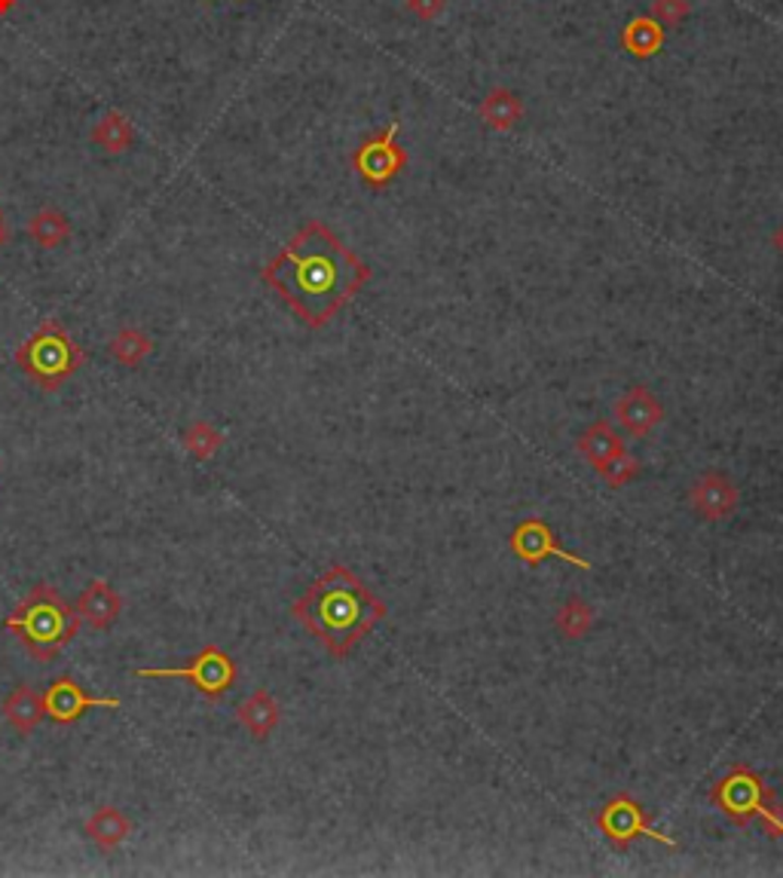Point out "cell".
<instances>
[{"mask_svg": "<svg viewBox=\"0 0 783 878\" xmlns=\"http://www.w3.org/2000/svg\"><path fill=\"white\" fill-rule=\"evenodd\" d=\"M263 282L307 328H324L370 282V266L322 221H309L263 266Z\"/></svg>", "mask_w": 783, "mask_h": 878, "instance_id": "obj_1", "label": "cell"}, {"mask_svg": "<svg viewBox=\"0 0 783 878\" xmlns=\"http://www.w3.org/2000/svg\"><path fill=\"white\" fill-rule=\"evenodd\" d=\"M292 616L334 658H346L385 618V603L349 567L334 563L292 603Z\"/></svg>", "mask_w": 783, "mask_h": 878, "instance_id": "obj_2", "label": "cell"}, {"mask_svg": "<svg viewBox=\"0 0 783 878\" xmlns=\"http://www.w3.org/2000/svg\"><path fill=\"white\" fill-rule=\"evenodd\" d=\"M3 628L16 633L19 643L32 652L34 662H52L80 633V616L56 588L40 582L3 618Z\"/></svg>", "mask_w": 783, "mask_h": 878, "instance_id": "obj_3", "label": "cell"}, {"mask_svg": "<svg viewBox=\"0 0 783 878\" xmlns=\"http://www.w3.org/2000/svg\"><path fill=\"white\" fill-rule=\"evenodd\" d=\"M713 808L722 811L732 823L747 827L752 820L762 823V832L771 839H783V808L774 799V790L762 781L759 771L737 762L710 790Z\"/></svg>", "mask_w": 783, "mask_h": 878, "instance_id": "obj_4", "label": "cell"}, {"mask_svg": "<svg viewBox=\"0 0 783 878\" xmlns=\"http://www.w3.org/2000/svg\"><path fill=\"white\" fill-rule=\"evenodd\" d=\"M83 361H86V353L64 331V324L56 319L37 324V331L16 349V365L44 392L62 389L83 368Z\"/></svg>", "mask_w": 783, "mask_h": 878, "instance_id": "obj_5", "label": "cell"}, {"mask_svg": "<svg viewBox=\"0 0 783 878\" xmlns=\"http://www.w3.org/2000/svg\"><path fill=\"white\" fill-rule=\"evenodd\" d=\"M236 662H233L230 652H224L221 646H205L190 658L185 667H139L135 677H151V679H187L200 695H205L209 701H217L230 692L233 683H236Z\"/></svg>", "mask_w": 783, "mask_h": 878, "instance_id": "obj_6", "label": "cell"}, {"mask_svg": "<svg viewBox=\"0 0 783 878\" xmlns=\"http://www.w3.org/2000/svg\"><path fill=\"white\" fill-rule=\"evenodd\" d=\"M597 827L603 832V839L618 851L630 847L637 839H655L664 847H679L676 839L664 835L652 827V820L645 815V808L640 802L628 796V793H618L609 802H603V808L597 811Z\"/></svg>", "mask_w": 783, "mask_h": 878, "instance_id": "obj_7", "label": "cell"}, {"mask_svg": "<svg viewBox=\"0 0 783 878\" xmlns=\"http://www.w3.org/2000/svg\"><path fill=\"white\" fill-rule=\"evenodd\" d=\"M395 132H399V123H389L380 135H370L355 147V171L373 190L392 185L407 166V154H404V147L395 144Z\"/></svg>", "mask_w": 783, "mask_h": 878, "instance_id": "obj_8", "label": "cell"}, {"mask_svg": "<svg viewBox=\"0 0 783 878\" xmlns=\"http://www.w3.org/2000/svg\"><path fill=\"white\" fill-rule=\"evenodd\" d=\"M508 551L518 557L521 563H526V567H538V563H545L548 557H557V560H563V563H569V567H579V570H591V563L584 560V557L572 555V551H567L560 542H557V536H554V530L542 518H526V521H521V524L511 530V536H508Z\"/></svg>", "mask_w": 783, "mask_h": 878, "instance_id": "obj_9", "label": "cell"}, {"mask_svg": "<svg viewBox=\"0 0 783 878\" xmlns=\"http://www.w3.org/2000/svg\"><path fill=\"white\" fill-rule=\"evenodd\" d=\"M44 708H47V716L52 723L71 725L78 723L86 710L93 708L117 710L123 708V701H120V698H95V695L83 692V686H78L71 677H59L49 683L47 695H44Z\"/></svg>", "mask_w": 783, "mask_h": 878, "instance_id": "obj_10", "label": "cell"}, {"mask_svg": "<svg viewBox=\"0 0 783 878\" xmlns=\"http://www.w3.org/2000/svg\"><path fill=\"white\" fill-rule=\"evenodd\" d=\"M737 502H740V494H737L735 480L722 475V472H707V475H701L691 484L689 490L691 511L707 524L732 518L737 511Z\"/></svg>", "mask_w": 783, "mask_h": 878, "instance_id": "obj_11", "label": "cell"}, {"mask_svg": "<svg viewBox=\"0 0 783 878\" xmlns=\"http://www.w3.org/2000/svg\"><path fill=\"white\" fill-rule=\"evenodd\" d=\"M615 423L621 429L633 435V438H643L652 429H659L664 423V404L655 399V392L649 385H630L625 389L613 404Z\"/></svg>", "mask_w": 783, "mask_h": 878, "instance_id": "obj_12", "label": "cell"}, {"mask_svg": "<svg viewBox=\"0 0 783 878\" xmlns=\"http://www.w3.org/2000/svg\"><path fill=\"white\" fill-rule=\"evenodd\" d=\"M74 609H78L80 621L93 625L95 631H105V628H110V625L120 618V613H123V597H120L105 579H93L90 588L80 594V601Z\"/></svg>", "mask_w": 783, "mask_h": 878, "instance_id": "obj_13", "label": "cell"}, {"mask_svg": "<svg viewBox=\"0 0 783 878\" xmlns=\"http://www.w3.org/2000/svg\"><path fill=\"white\" fill-rule=\"evenodd\" d=\"M236 720H239V725L246 728L251 738L266 740L276 732L278 720H282V710H278V701L273 695L266 692V689H258V692L246 698L236 708Z\"/></svg>", "mask_w": 783, "mask_h": 878, "instance_id": "obj_14", "label": "cell"}, {"mask_svg": "<svg viewBox=\"0 0 783 878\" xmlns=\"http://www.w3.org/2000/svg\"><path fill=\"white\" fill-rule=\"evenodd\" d=\"M3 716L7 723L13 725L16 732L22 735H32L34 728L40 725V720L47 716V708H44V695L32 689V686H16L10 698L3 701Z\"/></svg>", "mask_w": 783, "mask_h": 878, "instance_id": "obj_15", "label": "cell"}, {"mask_svg": "<svg viewBox=\"0 0 783 878\" xmlns=\"http://www.w3.org/2000/svg\"><path fill=\"white\" fill-rule=\"evenodd\" d=\"M477 114H481V120L490 126V129H496V132H508V129H514V126L523 120L521 95L511 93L506 86H493L490 93L484 95V102H481Z\"/></svg>", "mask_w": 783, "mask_h": 878, "instance_id": "obj_16", "label": "cell"}, {"mask_svg": "<svg viewBox=\"0 0 783 878\" xmlns=\"http://www.w3.org/2000/svg\"><path fill=\"white\" fill-rule=\"evenodd\" d=\"M576 448H579V453H582L588 463L594 465V468H600L603 463H609L613 456L625 453V441L615 435V429L609 426V419H597V423H591V426L579 435Z\"/></svg>", "mask_w": 783, "mask_h": 878, "instance_id": "obj_17", "label": "cell"}, {"mask_svg": "<svg viewBox=\"0 0 783 878\" xmlns=\"http://www.w3.org/2000/svg\"><path fill=\"white\" fill-rule=\"evenodd\" d=\"M129 832H132L129 817H126L120 808H114V805L95 808L93 815H90V820H86V835H90L102 851H114V847L123 845Z\"/></svg>", "mask_w": 783, "mask_h": 878, "instance_id": "obj_18", "label": "cell"}, {"mask_svg": "<svg viewBox=\"0 0 783 878\" xmlns=\"http://www.w3.org/2000/svg\"><path fill=\"white\" fill-rule=\"evenodd\" d=\"M621 47L633 59H652L664 47V28L652 16L630 19L625 32H621Z\"/></svg>", "mask_w": 783, "mask_h": 878, "instance_id": "obj_19", "label": "cell"}, {"mask_svg": "<svg viewBox=\"0 0 783 878\" xmlns=\"http://www.w3.org/2000/svg\"><path fill=\"white\" fill-rule=\"evenodd\" d=\"M597 621L594 606L584 601V597H569L557 613H554V631L560 633L563 640H582L591 633Z\"/></svg>", "mask_w": 783, "mask_h": 878, "instance_id": "obj_20", "label": "cell"}, {"mask_svg": "<svg viewBox=\"0 0 783 878\" xmlns=\"http://www.w3.org/2000/svg\"><path fill=\"white\" fill-rule=\"evenodd\" d=\"M132 139H135V129L120 110H108L93 129V144H98L105 154H123L132 147Z\"/></svg>", "mask_w": 783, "mask_h": 878, "instance_id": "obj_21", "label": "cell"}, {"mask_svg": "<svg viewBox=\"0 0 783 878\" xmlns=\"http://www.w3.org/2000/svg\"><path fill=\"white\" fill-rule=\"evenodd\" d=\"M154 353V340L147 337L139 328H123L110 337V355L123 368H141V361Z\"/></svg>", "mask_w": 783, "mask_h": 878, "instance_id": "obj_22", "label": "cell"}, {"mask_svg": "<svg viewBox=\"0 0 783 878\" xmlns=\"http://www.w3.org/2000/svg\"><path fill=\"white\" fill-rule=\"evenodd\" d=\"M28 233H32V239L40 248H62L68 242V236H71V224H68V217L59 209H40L32 217Z\"/></svg>", "mask_w": 783, "mask_h": 878, "instance_id": "obj_23", "label": "cell"}, {"mask_svg": "<svg viewBox=\"0 0 783 878\" xmlns=\"http://www.w3.org/2000/svg\"><path fill=\"white\" fill-rule=\"evenodd\" d=\"M221 444H224V435H221L212 423H205V419L193 423V426L185 431L187 453H193L197 460H212L217 450H221Z\"/></svg>", "mask_w": 783, "mask_h": 878, "instance_id": "obj_24", "label": "cell"}, {"mask_svg": "<svg viewBox=\"0 0 783 878\" xmlns=\"http://www.w3.org/2000/svg\"><path fill=\"white\" fill-rule=\"evenodd\" d=\"M640 472H643V465L637 463L633 456H628V453H618V456H613L609 463H603L597 468V475L609 487H625V484H630V480L640 478Z\"/></svg>", "mask_w": 783, "mask_h": 878, "instance_id": "obj_25", "label": "cell"}, {"mask_svg": "<svg viewBox=\"0 0 783 878\" xmlns=\"http://www.w3.org/2000/svg\"><path fill=\"white\" fill-rule=\"evenodd\" d=\"M691 13V0H652V19L661 25H679Z\"/></svg>", "mask_w": 783, "mask_h": 878, "instance_id": "obj_26", "label": "cell"}, {"mask_svg": "<svg viewBox=\"0 0 783 878\" xmlns=\"http://www.w3.org/2000/svg\"><path fill=\"white\" fill-rule=\"evenodd\" d=\"M404 7H407V13L419 19V22H435V19L444 13L447 0H404Z\"/></svg>", "mask_w": 783, "mask_h": 878, "instance_id": "obj_27", "label": "cell"}, {"mask_svg": "<svg viewBox=\"0 0 783 878\" xmlns=\"http://www.w3.org/2000/svg\"><path fill=\"white\" fill-rule=\"evenodd\" d=\"M19 0H0V16H7V13H10V10H13V7H16Z\"/></svg>", "mask_w": 783, "mask_h": 878, "instance_id": "obj_28", "label": "cell"}, {"mask_svg": "<svg viewBox=\"0 0 783 878\" xmlns=\"http://www.w3.org/2000/svg\"><path fill=\"white\" fill-rule=\"evenodd\" d=\"M771 242H774V248H778V251L783 254V227L778 233H774V239H771Z\"/></svg>", "mask_w": 783, "mask_h": 878, "instance_id": "obj_29", "label": "cell"}, {"mask_svg": "<svg viewBox=\"0 0 783 878\" xmlns=\"http://www.w3.org/2000/svg\"><path fill=\"white\" fill-rule=\"evenodd\" d=\"M7 242V221H3V215H0V246Z\"/></svg>", "mask_w": 783, "mask_h": 878, "instance_id": "obj_30", "label": "cell"}]
</instances>
